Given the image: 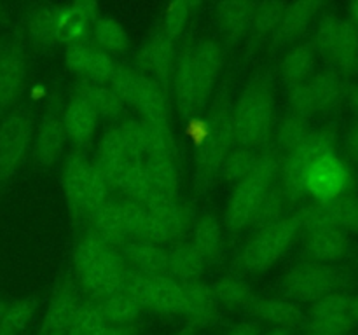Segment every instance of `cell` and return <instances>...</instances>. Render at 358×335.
<instances>
[{"label":"cell","instance_id":"55","mask_svg":"<svg viewBox=\"0 0 358 335\" xmlns=\"http://www.w3.org/2000/svg\"><path fill=\"white\" fill-rule=\"evenodd\" d=\"M135 334H136L135 325H110V327L100 335H135Z\"/></svg>","mask_w":358,"mask_h":335},{"label":"cell","instance_id":"27","mask_svg":"<svg viewBox=\"0 0 358 335\" xmlns=\"http://www.w3.org/2000/svg\"><path fill=\"white\" fill-rule=\"evenodd\" d=\"M248 311L259 320L287 330H294L306 321L303 309L287 299H257Z\"/></svg>","mask_w":358,"mask_h":335},{"label":"cell","instance_id":"51","mask_svg":"<svg viewBox=\"0 0 358 335\" xmlns=\"http://www.w3.org/2000/svg\"><path fill=\"white\" fill-rule=\"evenodd\" d=\"M191 7V2H171L170 6L166 7L163 16V30L161 31H163L168 38L175 40L177 37H180L185 24H187Z\"/></svg>","mask_w":358,"mask_h":335},{"label":"cell","instance_id":"40","mask_svg":"<svg viewBox=\"0 0 358 335\" xmlns=\"http://www.w3.org/2000/svg\"><path fill=\"white\" fill-rule=\"evenodd\" d=\"M259 156H261V150L233 147L220 164L219 174L227 184H240L245 177L252 173V170L257 164Z\"/></svg>","mask_w":358,"mask_h":335},{"label":"cell","instance_id":"18","mask_svg":"<svg viewBox=\"0 0 358 335\" xmlns=\"http://www.w3.org/2000/svg\"><path fill=\"white\" fill-rule=\"evenodd\" d=\"M117 251L126 265L143 274H166L168 251L163 246L142 239H124L119 243Z\"/></svg>","mask_w":358,"mask_h":335},{"label":"cell","instance_id":"62","mask_svg":"<svg viewBox=\"0 0 358 335\" xmlns=\"http://www.w3.org/2000/svg\"><path fill=\"white\" fill-rule=\"evenodd\" d=\"M194 334V328H185V330H180V332H177V334H171V335H192Z\"/></svg>","mask_w":358,"mask_h":335},{"label":"cell","instance_id":"45","mask_svg":"<svg viewBox=\"0 0 358 335\" xmlns=\"http://www.w3.org/2000/svg\"><path fill=\"white\" fill-rule=\"evenodd\" d=\"M94 40L103 51L124 52L129 47V37L124 27L112 17H100L94 21Z\"/></svg>","mask_w":358,"mask_h":335},{"label":"cell","instance_id":"30","mask_svg":"<svg viewBox=\"0 0 358 335\" xmlns=\"http://www.w3.org/2000/svg\"><path fill=\"white\" fill-rule=\"evenodd\" d=\"M317 66V49L313 44L294 45L282 61V79L287 86H301L313 77Z\"/></svg>","mask_w":358,"mask_h":335},{"label":"cell","instance_id":"49","mask_svg":"<svg viewBox=\"0 0 358 335\" xmlns=\"http://www.w3.org/2000/svg\"><path fill=\"white\" fill-rule=\"evenodd\" d=\"M138 77L140 73L135 72V70L128 68V66L117 65L115 72L112 73V77L108 79V87H110L112 93L115 94V98L121 101L122 107H128V105L135 103Z\"/></svg>","mask_w":358,"mask_h":335},{"label":"cell","instance_id":"38","mask_svg":"<svg viewBox=\"0 0 358 335\" xmlns=\"http://www.w3.org/2000/svg\"><path fill=\"white\" fill-rule=\"evenodd\" d=\"M91 166L93 164L87 163L86 157L83 156H72L66 163L65 168V177H63V185H65V192L69 201L73 206L80 209L86 195L87 181H90Z\"/></svg>","mask_w":358,"mask_h":335},{"label":"cell","instance_id":"47","mask_svg":"<svg viewBox=\"0 0 358 335\" xmlns=\"http://www.w3.org/2000/svg\"><path fill=\"white\" fill-rule=\"evenodd\" d=\"M110 327L108 320L105 318L103 311L100 309L96 302H83L79 311H77L73 323L70 330L76 332L77 335H100Z\"/></svg>","mask_w":358,"mask_h":335},{"label":"cell","instance_id":"58","mask_svg":"<svg viewBox=\"0 0 358 335\" xmlns=\"http://www.w3.org/2000/svg\"><path fill=\"white\" fill-rule=\"evenodd\" d=\"M10 302H13V300L7 299V297H3V295H0V320H2L3 313H6V309L9 307Z\"/></svg>","mask_w":358,"mask_h":335},{"label":"cell","instance_id":"29","mask_svg":"<svg viewBox=\"0 0 358 335\" xmlns=\"http://www.w3.org/2000/svg\"><path fill=\"white\" fill-rule=\"evenodd\" d=\"M87 216H90L91 230H93L96 236H100L101 239L108 241V243L114 244V246H117L119 243L128 239V236H126L124 218H122V209L119 201L108 199L103 204L98 206L96 209H93Z\"/></svg>","mask_w":358,"mask_h":335},{"label":"cell","instance_id":"41","mask_svg":"<svg viewBox=\"0 0 358 335\" xmlns=\"http://www.w3.org/2000/svg\"><path fill=\"white\" fill-rule=\"evenodd\" d=\"M59 6H41L28 17V35L35 44L51 45L56 42Z\"/></svg>","mask_w":358,"mask_h":335},{"label":"cell","instance_id":"42","mask_svg":"<svg viewBox=\"0 0 358 335\" xmlns=\"http://www.w3.org/2000/svg\"><path fill=\"white\" fill-rule=\"evenodd\" d=\"M142 126V142H143V156L145 159L150 157H168L175 159V142L171 136L170 126H156L149 122H140Z\"/></svg>","mask_w":358,"mask_h":335},{"label":"cell","instance_id":"13","mask_svg":"<svg viewBox=\"0 0 358 335\" xmlns=\"http://www.w3.org/2000/svg\"><path fill=\"white\" fill-rule=\"evenodd\" d=\"M353 327L355 320L352 313V297L336 292L322 297L311 306L308 334L348 335Z\"/></svg>","mask_w":358,"mask_h":335},{"label":"cell","instance_id":"20","mask_svg":"<svg viewBox=\"0 0 358 335\" xmlns=\"http://www.w3.org/2000/svg\"><path fill=\"white\" fill-rule=\"evenodd\" d=\"M96 13L98 6L94 2H73L69 6H59L56 42L73 44V42L83 40L90 21L96 17Z\"/></svg>","mask_w":358,"mask_h":335},{"label":"cell","instance_id":"25","mask_svg":"<svg viewBox=\"0 0 358 335\" xmlns=\"http://www.w3.org/2000/svg\"><path fill=\"white\" fill-rule=\"evenodd\" d=\"M133 107L138 108V112L143 117V122L156 126H168L166 91L156 80L150 79L149 75L140 73Z\"/></svg>","mask_w":358,"mask_h":335},{"label":"cell","instance_id":"57","mask_svg":"<svg viewBox=\"0 0 358 335\" xmlns=\"http://www.w3.org/2000/svg\"><path fill=\"white\" fill-rule=\"evenodd\" d=\"M348 16H350L348 23L352 24V27L358 31V2L350 3V6H348Z\"/></svg>","mask_w":358,"mask_h":335},{"label":"cell","instance_id":"52","mask_svg":"<svg viewBox=\"0 0 358 335\" xmlns=\"http://www.w3.org/2000/svg\"><path fill=\"white\" fill-rule=\"evenodd\" d=\"M119 204H121L122 218H124L126 236H131L129 239H140L147 218L145 206H143L142 202L126 198L119 199Z\"/></svg>","mask_w":358,"mask_h":335},{"label":"cell","instance_id":"26","mask_svg":"<svg viewBox=\"0 0 358 335\" xmlns=\"http://www.w3.org/2000/svg\"><path fill=\"white\" fill-rule=\"evenodd\" d=\"M80 304H83V299L77 293V290L72 288V286H63L49 304L41 332H44V334H62V332L69 330L72 327L73 318H76Z\"/></svg>","mask_w":358,"mask_h":335},{"label":"cell","instance_id":"54","mask_svg":"<svg viewBox=\"0 0 358 335\" xmlns=\"http://www.w3.org/2000/svg\"><path fill=\"white\" fill-rule=\"evenodd\" d=\"M346 149H348L350 156L358 161V122H355L346 133Z\"/></svg>","mask_w":358,"mask_h":335},{"label":"cell","instance_id":"17","mask_svg":"<svg viewBox=\"0 0 358 335\" xmlns=\"http://www.w3.org/2000/svg\"><path fill=\"white\" fill-rule=\"evenodd\" d=\"M140 61H142L143 68L150 73V79L156 80L166 91L168 84L173 77L175 61H177L173 40L168 38L163 31L154 34L150 40L143 45Z\"/></svg>","mask_w":358,"mask_h":335},{"label":"cell","instance_id":"9","mask_svg":"<svg viewBox=\"0 0 358 335\" xmlns=\"http://www.w3.org/2000/svg\"><path fill=\"white\" fill-rule=\"evenodd\" d=\"M124 288L135 297L143 311L180 314L182 285L168 274H143L128 267Z\"/></svg>","mask_w":358,"mask_h":335},{"label":"cell","instance_id":"10","mask_svg":"<svg viewBox=\"0 0 358 335\" xmlns=\"http://www.w3.org/2000/svg\"><path fill=\"white\" fill-rule=\"evenodd\" d=\"M348 94L346 84L338 72H322L301 86L292 87L289 103L292 112L311 117L318 112H329L338 107Z\"/></svg>","mask_w":358,"mask_h":335},{"label":"cell","instance_id":"36","mask_svg":"<svg viewBox=\"0 0 358 335\" xmlns=\"http://www.w3.org/2000/svg\"><path fill=\"white\" fill-rule=\"evenodd\" d=\"M115 191L122 194V198L133 199V201L145 202L154 192L152 181H150L149 171H147L145 161H133L126 168L121 181L117 184Z\"/></svg>","mask_w":358,"mask_h":335},{"label":"cell","instance_id":"8","mask_svg":"<svg viewBox=\"0 0 358 335\" xmlns=\"http://www.w3.org/2000/svg\"><path fill=\"white\" fill-rule=\"evenodd\" d=\"M299 229L294 216H283L278 222L255 230L245 250L241 251V265L247 272H261L271 267L290 246Z\"/></svg>","mask_w":358,"mask_h":335},{"label":"cell","instance_id":"16","mask_svg":"<svg viewBox=\"0 0 358 335\" xmlns=\"http://www.w3.org/2000/svg\"><path fill=\"white\" fill-rule=\"evenodd\" d=\"M27 66L20 49L14 44L0 47V117L9 112L23 91Z\"/></svg>","mask_w":358,"mask_h":335},{"label":"cell","instance_id":"24","mask_svg":"<svg viewBox=\"0 0 358 335\" xmlns=\"http://www.w3.org/2000/svg\"><path fill=\"white\" fill-rule=\"evenodd\" d=\"M206 260L192 243H177L168 250L166 274L180 285H192L201 279Z\"/></svg>","mask_w":358,"mask_h":335},{"label":"cell","instance_id":"3","mask_svg":"<svg viewBox=\"0 0 358 335\" xmlns=\"http://www.w3.org/2000/svg\"><path fill=\"white\" fill-rule=\"evenodd\" d=\"M275 100L266 77L252 80L233 108L234 147L261 150L273 128Z\"/></svg>","mask_w":358,"mask_h":335},{"label":"cell","instance_id":"1","mask_svg":"<svg viewBox=\"0 0 358 335\" xmlns=\"http://www.w3.org/2000/svg\"><path fill=\"white\" fill-rule=\"evenodd\" d=\"M224 65V49L213 40H198L177 56L173 86L177 107L184 117H194L212 96L213 86Z\"/></svg>","mask_w":358,"mask_h":335},{"label":"cell","instance_id":"60","mask_svg":"<svg viewBox=\"0 0 358 335\" xmlns=\"http://www.w3.org/2000/svg\"><path fill=\"white\" fill-rule=\"evenodd\" d=\"M352 313H353V320H355V323H358V295L355 299H352Z\"/></svg>","mask_w":358,"mask_h":335},{"label":"cell","instance_id":"23","mask_svg":"<svg viewBox=\"0 0 358 335\" xmlns=\"http://www.w3.org/2000/svg\"><path fill=\"white\" fill-rule=\"evenodd\" d=\"M320 9L322 2H317V0H299V2L285 3L278 28L273 34L275 42L287 44L299 38Z\"/></svg>","mask_w":358,"mask_h":335},{"label":"cell","instance_id":"2","mask_svg":"<svg viewBox=\"0 0 358 335\" xmlns=\"http://www.w3.org/2000/svg\"><path fill=\"white\" fill-rule=\"evenodd\" d=\"M73 265L84 288L93 300H101L124 286L126 265L124 258L114 244L101 239L91 230L80 237L73 251Z\"/></svg>","mask_w":358,"mask_h":335},{"label":"cell","instance_id":"11","mask_svg":"<svg viewBox=\"0 0 358 335\" xmlns=\"http://www.w3.org/2000/svg\"><path fill=\"white\" fill-rule=\"evenodd\" d=\"M317 47L339 72H358V31L348 20L334 14L324 17L317 31Z\"/></svg>","mask_w":358,"mask_h":335},{"label":"cell","instance_id":"46","mask_svg":"<svg viewBox=\"0 0 358 335\" xmlns=\"http://www.w3.org/2000/svg\"><path fill=\"white\" fill-rule=\"evenodd\" d=\"M35 313L31 299L13 300L0 320V335H21Z\"/></svg>","mask_w":358,"mask_h":335},{"label":"cell","instance_id":"43","mask_svg":"<svg viewBox=\"0 0 358 335\" xmlns=\"http://www.w3.org/2000/svg\"><path fill=\"white\" fill-rule=\"evenodd\" d=\"M147 171L152 181L154 192L168 195H178V171L175 159L168 157H150L145 159Z\"/></svg>","mask_w":358,"mask_h":335},{"label":"cell","instance_id":"4","mask_svg":"<svg viewBox=\"0 0 358 335\" xmlns=\"http://www.w3.org/2000/svg\"><path fill=\"white\" fill-rule=\"evenodd\" d=\"M283 156L276 149L262 150L257 164L248 177H245L234 187L226 213V223L229 230L238 232L254 222L262 199L266 198L276 174L280 173Z\"/></svg>","mask_w":358,"mask_h":335},{"label":"cell","instance_id":"39","mask_svg":"<svg viewBox=\"0 0 358 335\" xmlns=\"http://www.w3.org/2000/svg\"><path fill=\"white\" fill-rule=\"evenodd\" d=\"M210 288H212L217 302H224L227 306L250 309L252 304L257 300L252 286L247 281H243V279L234 278V276H226V278L219 279Z\"/></svg>","mask_w":358,"mask_h":335},{"label":"cell","instance_id":"35","mask_svg":"<svg viewBox=\"0 0 358 335\" xmlns=\"http://www.w3.org/2000/svg\"><path fill=\"white\" fill-rule=\"evenodd\" d=\"M76 96L84 98L94 110L98 112V115H103V117H117L122 112V103L115 98V94L112 93L110 87L107 82H94V80H84L77 86Z\"/></svg>","mask_w":358,"mask_h":335},{"label":"cell","instance_id":"7","mask_svg":"<svg viewBox=\"0 0 358 335\" xmlns=\"http://www.w3.org/2000/svg\"><path fill=\"white\" fill-rule=\"evenodd\" d=\"M346 283L345 274L334 265L303 262L290 269L282 283L283 295L301 302H317L322 297L339 292Z\"/></svg>","mask_w":358,"mask_h":335},{"label":"cell","instance_id":"50","mask_svg":"<svg viewBox=\"0 0 358 335\" xmlns=\"http://www.w3.org/2000/svg\"><path fill=\"white\" fill-rule=\"evenodd\" d=\"M108 191H110V185H108L107 178L101 173L100 168H98L96 164H93V166H91L90 181H87L86 195H84L80 211L90 215L93 209H96L98 206L103 204L105 201H108Z\"/></svg>","mask_w":358,"mask_h":335},{"label":"cell","instance_id":"32","mask_svg":"<svg viewBox=\"0 0 358 335\" xmlns=\"http://www.w3.org/2000/svg\"><path fill=\"white\" fill-rule=\"evenodd\" d=\"M191 243L194 244L196 250L203 255L206 262L217 260L224 250V234L219 218L210 215V213L199 216L194 223Z\"/></svg>","mask_w":358,"mask_h":335},{"label":"cell","instance_id":"37","mask_svg":"<svg viewBox=\"0 0 358 335\" xmlns=\"http://www.w3.org/2000/svg\"><path fill=\"white\" fill-rule=\"evenodd\" d=\"M311 126L310 117L290 112L285 117L280 121L278 128H276V145L275 149L278 150L282 156L289 154L290 150L296 149L297 145L304 142L310 136Z\"/></svg>","mask_w":358,"mask_h":335},{"label":"cell","instance_id":"53","mask_svg":"<svg viewBox=\"0 0 358 335\" xmlns=\"http://www.w3.org/2000/svg\"><path fill=\"white\" fill-rule=\"evenodd\" d=\"M227 335H262L261 327L255 321H245V323L236 325L227 332Z\"/></svg>","mask_w":358,"mask_h":335},{"label":"cell","instance_id":"33","mask_svg":"<svg viewBox=\"0 0 358 335\" xmlns=\"http://www.w3.org/2000/svg\"><path fill=\"white\" fill-rule=\"evenodd\" d=\"M252 2H222L217 6V20L229 40H240L252 27Z\"/></svg>","mask_w":358,"mask_h":335},{"label":"cell","instance_id":"61","mask_svg":"<svg viewBox=\"0 0 358 335\" xmlns=\"http://www.w3.org/2000/svg\"><path fill=\"white\" fill-rule=\"evenodd\" d=\"M352 229H357V230H358V202H357L355 213H353V222H352Z\"/></svg>","mask_w":358,"mask_h":335},{"label":"cell","instance_id":"12","mask_svg":"<svg viewBox=\"0 0 358 335\" xmlns=\"http://www.w3.org/2000/svg\"><path fill=\"white\" fill-rule=\"evenodd\" d=\"M34 119L27 110H10L0 119V188L16 174L30 145Z\"/></svg>","mask_w":358,"mask_h":335},{"label":"cell","instance_id":"14","mask_svg":"<svg viewBox=\"0 0 358 335\" xmlns=\"http://www.w3.org/2000/svg\"><path fill=\"white\" fill-rule=\"evenodd\" d=\"M348 185L350 171L336 152L318 159L306 174V194H311L317 201L341 198Z\"/></svg>","mask_w":358,"mask_h":335},{"label":"cell","instance_id":"22","mask_svg":"<svg viewBox=\"0 0 358 335\" xmlns=\"http://www.w3.org/2000/svg\"><path fill=\"white\" fill-rule=\"evenodd\" d=\"M306 250L315 262L332 265L341 262L348 255L350 239L343 229L325 227L308 234Z\"/></svg>","mask_w":358,"mask_h":335},{"label":"cell","instance_id":"21","mask_svg":"<svg viewBox=\"0 0 358 335\" xmlns=\"http://www.w3.org/2000/svg\"><path fill=\"white\" fill-rule=\"evenodd\" d=\"M180 314L192 321V328L206 327L217 316V299L212 288L201 281L182 285Z\"/></svg>","mask_w":358,"mask_h":335},{"label":"cell","instance_id":"48","mask_svg":"<svg viewBox=\"0 0 358 335\" xmlns=\"http://www.w3.org/2000/svg\"><path fill=\"white\" fill-rule=\"evenodd\" d=\"M283 9H285V3L282 2L255 3L250 27V30L254 31L255 37L262 38L275 34V30L280 24V20H282Z\"/></svg>","mask_w":358,"mask_h":335},{"label":"cell","instance_id":"6","mask_svg":"<svg viewBox=\"0 0 358 335\" xmlns=\"http://www.w3.org/2000/svg\"><path fill=\"white\" fill-rule=\"evenodd\" d=\"M336 136L331 129L311 131L301 145L285 154L280 166V185L290 199L306 194V174L310 168L324 156L334 154Z\"/></svg>","mask_w":358,"mask_h":335},{"label":"cell","instance_id":"19","mask_svg":"<svg viewBox=\"0 0 358 335\" xmlns=\"http://www.w3.org/2000/svg\"><path fill=\"white\" fill-rule=\"evenodd\" d=\"M65 128L63 119L56 112H49L44 115L41 126H38L37 138L34 145V163L37 168H49L55 164L58 156L62 154L63 142H65Z\"/></svg>","mask_w":358,"mask_h":335},{"label":"cell","instance_id":"5","mask_svg":"<svg viewBox=\"0 0 358 335\" xmlns=\"http://www.w3.org/2000/svg\"><path fill=\"white\" fill-rule=\"evenodd\" d=\"M234 147L233 131V107L229 103L226 89L219 93L212 107L208 119V131L203 140L196 164V187L198 191H206L213 178L219 174L220 164Z\"/></svg>","mask_w":358,"mask_h":335},{"label":"cell","instance_id":"31","mask_svg":"<svg viewBox=\"0 0 358 335\" xmlns=\"http://www.w3.org/2000/svg\"><path fill=\"white\" fill-rule=\"evenodd\" d=\"M170 232L171 239L178 237L185 227V209L178 201V195L152 192L145 202H142Z\"/></svg>","mask_w":358,"mask_h":335},{"label":"cell","instance_id":"34","mask_svg":"<svg viewBox=\"0 0 358 335\" xmlns=\"http://www.w3.org/2000/svg\"><path fill=\"white\" fill-rule=\"evenodd\" d=\"M103 311L105 318L110 325H135L142 314V307L136 302L135 297L122 286L121 290L101 300H94Z\"/></svg>","mask_w":358,"mask_h":335},{"label":"cell","instance_id":"44","mask_svg":"<svg viewBox=\"0 0 358 335\" xmlns=\"http://www.w3.org/2000/svg\"><path fill=\"white\" fill-rule=\"evenodd\" d=\"M292 201L290 195L287 194L282 188V185H271V188L268 191L266 198L262 199L261 208H259L257 215H255L254 222L250 225H254L255 229H262V227H268L271 223L278 222L283 218V211H285L287 204Z\"/></svg>","mask_w":358,"mask_h":335},{"label":"cell","instance_id":"15","mask_svg":"<svg viewBox=\"0 0 358 335\" xmlns=\"http://www.w3.org/2000/svg\"><path fill=\"white\" fill-rule=\"evenodd\" d=\"M65 63L76 75L94 82H108L117 68V63L107 51L84 40L66 45Z\"/></svg>","mask_w":358,"mask_h":335},{"label":"cell","instance_id":"28","mask_svg":"<svg viewBox=\"0 0 358 335\" xmlns=\"http://www.w3.org/2000/svg\"><path fill=\"white\" fill-rule=\"evenodd\" d=\"M98 117V112L84 98L73 96L63 114V128L77 145H84L93 136Z\"/></svg>","mask_w":358,"mask_h":335},{"label":"cell","instance_id":"56","mask_svg":"<svg viewBox=\"0 0 358 335\" xmlns=\"http://www.w3.org/2000/svg\"><path fill=\"white\" fill-rule=\"evenodd\" d=\"M348 101H350V107H352V110L355 112V115L358 117V84L352 87V89L348 91Z\"/></svg>","mask_w":358,"mask_h":335},{"label":"cell","instance_id":"59","mask_svg":"<svg viewBox=\"0 0 358 335\" xmlns=\"http://www.w3.org/2000/svg\"><path fill=\"white\" fill-rule=\"evenodd\" d=\"M268 335H296V332L287 330V328H276V330L269 332Z\"/></svg>","mask_w":358,"mask_h":335}]
</instances>
